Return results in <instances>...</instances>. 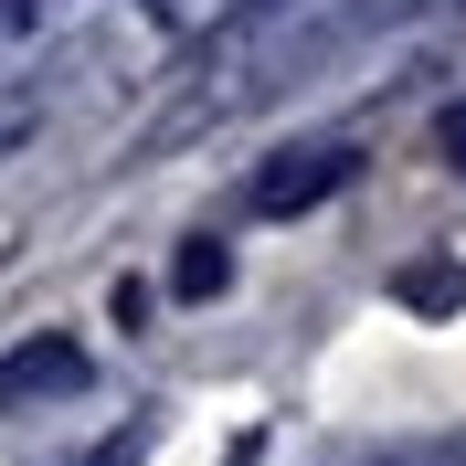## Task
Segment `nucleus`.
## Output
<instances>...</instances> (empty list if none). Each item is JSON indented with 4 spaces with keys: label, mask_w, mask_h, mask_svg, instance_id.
Masks as SVG:
<instances>
[{
    "label": "nucleus",
    "mask_w": 466,
    "mask_h": 466,
    "mask_svg": "<svg viewBox=\"0 0 466 466\" xmlns=\"http://www.w3.org/2000/svg\"><path fill=\"white\" fill-rule=\"evenodd\" d=\"M350 180H360V148H350V138H308V148H287V159L255 170V212L287 223V212H319L329 191H350Z\"/></svg>",
    "instance_id": "f257e3e1"
},
{
    "label": "nucleus",
    "mask_w": 466,
    "mask_h": 466,
    "mask_svg": "<svg viewBox=\"0 0 466 466\" xmlns=\"http://www.w3.org/2000/svg\"><path fill=\"white\" fill-rule=\"evenodd\" d=\"M392 297H403L413 319H456V308H466V265H456V255H424V265L392 276Z\"/></svg>",
    "instance_id": "7ed1b4c3"
},
{
    "label": "nucleus",
    "mask_w": 466,
    "mask_h": 466,
    "mask_svg": "<svg viewBox=\"0 0 466 466\" xmlns=\"http://www.w3.org/2000/svg\"><path fill=\"white\" fill-rule=\"evenodd\" d=\"M244 11H255V0H244Z\"/></svg>",
    "instance_id": "0eeeda50"
},
{
    "label": "nucleus",
    "mask_w": 466,
    "mask_h": 466,
    "mask_svg": "<svg viewBox=\"0 0 466 466\" xmlns=\"http://www.w3.org/2000/svg\"><path fill=\"white\" fill-rule=\"evenodd\" d=\"M223 287H233V255L212 244V233H191V244L170 255V297H191V308H202V297H223Z\"/></svg>",
    "instance_id": "20e7f679"
},
{
    "label": "nucleus",
    "mask_w": 466,
    "mask_h": 466,
    "mask_svg": "<svg viewBox=\"0 0 466 466\" xmlns=\"http://www.w3.org/2000/svg\"><path fill=\"white\" fill-rule=\"evenodd\" d=\"M435 159H445V170H466V96L435 116Z\"/></svg>",
    "instance_id": "39448f33"
},
{
    "label": "nucleus",
    "mask_w": 466,
    "mask_h": 466,
    "mask_svg": "<svg viewBox=\"0 0 466 466\" xmlns=\"http://www.w3.org/2000/svg\"><path fill=\"white\" fill-rule=\"evenodd\" d=\"M64 392H86V350L64 339V329H43V339H22L11 360H0V413L64 403Z\"/></svg>",
    "instance_id": "f03ea898"
},
{
    "label": "nucleus",
    "mask_w": 466,
    "mask_h": 466,
    "mask_svg": "<svg viewBox=\"0 0 466 466\" xmlns=\"http://www.w3.org/2000/svg\"><path fill=\"white\" fill-rule=\"evenodd\" d=\"M138 456H148V435H138V424H127V435H116V445H106V456H96V466H138Z\"/></svg>",
    "instance_id": "423d86ee"
}]
</instances>
